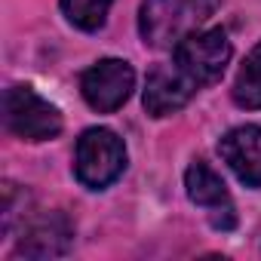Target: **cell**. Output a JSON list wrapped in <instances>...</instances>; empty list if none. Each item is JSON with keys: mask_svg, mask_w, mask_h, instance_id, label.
<instances>
[{"mask_svg": "<svg viewBox=\"0 0 261 261\" xmlns=\"http://www.w3.org/2000/svg\"><path fill=\"white\" fill-rule=\"evenodd\" d=\"M175 65L200 86H209L215 83L227 62H230V40L221 28H212V31H194L188 34L178 46H175Z\"/></svg>", "mask_w": 261, "mask_h": 261, "instance_id": "obj_4", "label": "cell"}, {"mask_svg": "<svg viewBox=\"0 0 261 261\" xmlns=\"http://www.w3.org/2000/svg\"><path fill=\"white\" fill-rule=\"evenodd\" d=\"M71 246V224L65 215H43L34 218L19 243V255L25 258H56L65 255Z\"/></svg>", "mask_w": 261, "mask_h": 261, "instance_id": "obj_9", "label": "cell"}, {"mask_svg": "<svg viewBox=\"0 0 261 261\" xmlns=\"http://www.w3.org/2000/svg\"><path fill=\"white\" fill-rule=\"evenodd\" d=\"M126 166V145L114 129L92 126L77 139V154H74V172L77 181L89 191H101L111 181L120 178Z\"/></svg>", "mask_w": 261, "mask_h": 261, "instance_id": "obj_2", "label": "cell"}, {"mask_svg": "<svg viewBox=\"0 0 261 261\" xmlns=\"http://www.w3.org/2000/svg\"><path fill=\"white\" fill-rule=\"evenodd\" d=\"M221 160L246 188H261V126H237L218 142Z\"/></svg>", "mask_w": 261, "mask_h": 261, "instance_id": "obj_8", "label": "cell"}, {"mask_svg": "<svg viewBox=\"0 0 261 261\" xmlns=\"http://www.w3.org/2000/svg\"><path fill=\"white\" fill-rule=\"evenodd\" d=\"M136 89V71L123 59H101L80 77V92L86 105L98 114H114L123 108Z\"/></svg>", "mask_w": 261, "mask_h": 261, "instance_id": "obj_5", "label": "cell"}, {"mask_svg": "<svg viewBox=\"0 0 261 261\" xmlns=\"http://www.w3.org/2000/svg\"><path fill=\"white\" fill-rule=\"evenodd\" d=\"M114 0H62V13L80 31H98Z\"/></svg>", "mask_w": 261, "mask_h": 261, "instance_id": "obj_11", "label": "cell"}, {"mask_svg": "<svg viewBox=\"0 0 261 261\" xmlns=\"http://www.w3.org/2000/svg\"><path fill=\"white\" fill-rule=\"evenodd\" d=\"M185 188H188L191 203H197V206H203V209L212 212V227L230 230V227L237 224L227 185L221 181V175H218L209 163H203V160L191 163L188 172H185Z\"/></svg>", "mask_w": 261, "mask_h": 261, "instance_id": "obj_6", "label": "cell"}, {"mask_svg": "<svg viewBox=\"0 0 261 261\" xmlns=\"http://www.w3.org/2000/svg\"><path fill=\"white\" fill-rule=\"evenodd\" d=\"M4 120L13 136L25 142H46L62 133V114L31 86H10L4 95Z\"/></svg>", "mask_w": 261, "mask_h": 261, "instance_id": "obj_3", "label": "cell"}, {"mask_svg": "<svg viewBox=\"0 0 261 261\" xmlns=\"http://www.w3.org/2000/svg\"><path fill=\"white\" fill-rule=\"evenodd\" d=\"M197 92V83L178 65H157L145 83V111L151 117H169L181 111Z\"/></svg>", "mask_w": 261, "mask_h": 261, "instance_id": "obj_7", "label": "cell"}, {"mask_svg": "<svg viewBox=\"0 0 261 261\" xmlns=\"http://www.w3.org/2000/svg\"><path fill=\"white\" fill-rule=\"evenodd\" d=\"M233 101L246 111H261V43L246 56L243 68L237 71L233 89H230Z\"/></svg>", "mask_w": 261, "mask_h": 261, "instance_id": "obj_10", "label": "cell"}, {"mask_svg": "<svg viewBox=\"0 0 261 261\" xmlns=\"http://www.w3.org/2000/svg\"><path fill=\"white\" fill-rule=\"evenodd\" d=\"M221 0H145L139 13V31L154 49H175L188 34H194Z\"/></svg>", "mask_w": 261, "mask_h": 261, "instance_id": "obj_1", "label": "cell"}]
</instances>
